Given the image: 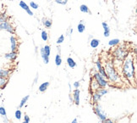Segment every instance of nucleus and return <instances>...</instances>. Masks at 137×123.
Segmentation results:
<instances>
[{"label": "nucleus", "mask_w": 137, "mask_h": 123, "mask_svg": "<svg viewBox=\"0 0 137 123\" xmlns=\"http://www.w3.org/2000/svg\"><path fill=\"white\" fill-rule=\"evenodd\" d=\"M80 10L82 13H85V14H90V13L88 6L85 5V4H81V5L80 6Z\"/></svg>", "instance_id": "obj_22"}, {"label": "nucleus", "mask_w": 137, "mask_h": 123, "mask_svg": "<svg viewBox=\"0 0 137 123\" xmlns=\"http://www.w3.org/2000/svg\"><path fill=\"white\" fill-rule=\"evenodd\" d=\"M22 123H25V121H23V122H22Z\"/></svg>", "instance_id": "obj_43"}, {"label": "nucleus", "mask_w": 137, "mask_h": 123, "mask_svg": "<svg viewBox=\"0 0 137 123\" xmlns=\"http://www.w3.org/2000/svg\"><path fill=\"white\" fill-rule=\"evenodd\" d=\"M93 111H94V113L97 115V116L99 118V120H101V121H103L104 120L108 118V116H107V113L105 112V110H103V107H102L99 104H94L93 105Z\"/></svg>", "instance_id": "obj_4"}, {"label": "nucleus", "mask_w": 137, "mask_h": 123, "mask_svg": "<svg viewBox=\"0 0 137 123\" xmlns=\"http://www.w3.org/2000/svg\"><path fill=\"white\" fill-rule=\"evenodd\" d=\"M64 41V35H61V36H59V38H58L57 43H58V44H61Z\"/></svg>", "instance_id": "obj_34"}, {"label": "nucleus", "mask_w": 137, "mask_h": 123, "mask_svg": "<svg viewBox=\"0 0 137 123\" xmlns=\"http://www.w3.org/2000/svg\"><path fill=\"white\" fill-rule=\"evenodd\" d=\"M41 38L44 42H47L48 40V34L46 31H42L41 33Z\"/></svg>", "instance_id": "obj_27"}, {"label": "nucleus", "mask_w": 137, "mask_h": 123, "mask_svg": "<svg viewBox=\"0 0 137 123\" xmlns=\"http://www.w3.org/2000/svg\"><path fill=\"white\" fill-rule=\"evenodd\" d=\"M73 99L72 100L75 103L76 105H80V89L78 88H75V90L73 91Z\"/></svg>", "instance_id": "obj_9"}, {"label": "nucleus", "mask_w": 137, "mask_h": 123, "mask_svg": "<svg viewBox=\"0 0 137 123\" xmlns=\"http://www.w3.org/2000/svg\"><path fill=\"white\" fill-rule=\"evenodd\" d=\"M0 115H1V116H5V115H7L6 110L4 106H0Z\"/></svg>", "instance_id": "obj_30"}, {"label": "nucleus", "mask_w": 137, "mask_h": 123, "mask_svg": "<svg viewBox=\"0 0 137 123\" xmlns=\"http://www.w3.org/2000/svg\"><path fill=\"white\" fill-rule=\"evenodd\" d=\"M40 54L42 58L43 63L44 64H48L49 63V56L51 54V47L49 45H45L40 49Z\"/></svg>", "instance_id": "obj_5"}, {"label": "nucleus", "mask_w": 137, "mask_h": 123, "mask_svg": "<svg viewBox=\"0 0 137 123\" xmlns=\"http://www.w3.org/2000/svg\"><path fill=\"white\" fill-rule=\"evenodd\" d=\"M98 123H102V122H98Z\"/></svg>", "instance_id": "obj_45"}, {"label": "nucleus", "mask_w": 137, "mask_h": 123, "mask_svg": "<svg viewBox=\"0 0 137 123\" xmlns=\"http://www.w3.org/2000/svg\"><path fill=\"white\" fill-rule=\"evenodd\" d=\"M122 71L124 77L129 81L131 83L134 82L135 78V66H134V59L131 54H129L123 60Z\"/></svg>", "instance_id": "obj_1"}, {"label": "nucleus", "mask_w": 137, "mask_h": 123, "mask_svg": "<svg viewBox=\"0 0 137 123\" xmlns=\"http://www.w3.org/2000/svg\"><path fill=\"white\" fill-rule=\"evenodd\" d=\"M0 30H1V31H5V32H9V33H11V34L15 33V27L13 26V25L11 24L9 20L0 23Z\"/></svg>", "instance_id": "obj_7"}, {"label": "nucleus", "mask_w": 137, "mask_h": 123, "mask_svg": "<svg viewBox=\"0 0 137 123\" xmlns=\"http://www.w3.org/2000/svg\"><path fill=\"white\" fill-rule=\"evenodd\" d=\"M43 25H45L46 28H50L51 26H52V20H49V19H43Z\"/></svg>", "instance_id": "obj_26"}, {"label": "nucleus", "mask_w": 137, "mask_h": 123, "mask_svg": "<svg viewBox=\"0 0 137 123\" xmlns=\"http://www.w3.org/2000/svg\"><path fill=\"white\" fill-rule=\"evenodd\" d=\"M119 43H120V40L118 38L111 39V40L108 42V45L110 46V47H117Z\"/></svg>", "instance_id": "obj_20"}, {"label": "nucleus", "mask_w": 137, "mask_h": 123, "mask_svg": "<svg viewBox=\"0 0 137 123\" xmlns=\"http://www.w3.org/2000/svg\"><path fill=\"white\" fill-rule=\"evenodd\" d=\"M102 99V96L100 95L98 93H97L96 91L93 92L92 94V101L93 104H98Z\"/></svg>", "instance_id": "obj_12"}, {"label": "nucleus", "mask_w": 137, "mask_h": 123, "mask_svg": "<svg viewBox=\"0 0 137 123\" xmlns=\"http://www.w3.org/2000/svg\"><path fill=\"white\" fill-rule=\"evenodd\" d=\"M96 92L98 93V94L103 97V96H104V95H106L107 94H108V90L107 89V87H99L98 89H97Z\"/></svg>", "instance_id": "obj_21"}, {"label": "nucleus", "mask_w": 137, "mask_h": 123, "mask_svg": "<svg viewBox=\"0 0 137 123\" xmlns=\"http://www.w3.org/2000/svg\"><path fill=\"white\" fill-rule=\"evenodd\" d=\"M80 86V82H74V87H75V88H79Z\"/></svg>", "instance_id": "obj_38"}, {"label": "nucleus", "mask_w": 137, "mask_h": 123, "mask_svg": "<svg viewBox=\"0 0 137 123\" xmlns=\"http://www.w3.org/2000/svg\"><path fill=\"white\" fill-rule=\"evenodd\" d=\"M104 69H105L107 77H108L109 82L113 83V84H118V83L121 82V78L119 76V74H118L117 70L113 66V62H107L105 64V66H104Z\"/></svg>", "instance_id": "obj_2"}, {"label": "nucleus", "mask_w": 137, "mask_h": 123, "mask_svg": "<svg viewBox=\"0 0 137 123\" xmlns=\"http://www.w3.org/2000/svg\"><path fill=\"white\" fill-rule=\"evenodd\" d=\"M30 120H31V119H30L29 115H26V114H25V115H24V121H25V123H29V122H30Z\"/></svg>", "instance_id": "obj_35"}, {"label": "nucleus", "mask_w": 137, "mask_h": 123, "mask_svg": "<svg viewBox=\"0 0 137 123\" xmlns=\"http://www.w3.org/2000/svg\"><path fill=\"white\" fill-rule=\"evenodd\" d=\"M71 123H78V120L76 119V118H75L73 120H72V122Z\"/></svg>", "instance_id": "obj_40"}, {"label": "nucleus", "mask_w": 137, "mask_h": 123, "mask_svg": "<svg viewBox=\"0 0 137 123\" xmlns=\"http://www.w3.org/2000/svg\"><path fill=\"white\" fill-rule=\"evenodd\" d=\"M66 62H67V65L69 66V68L73 69V68H75V67H76V62L74 60V59H72L71 57H69L68 59H67Z\"/></svg>", "instance_id": "obj_18"}, {"label": "nucleus", "mask_w": 137, "mask_h": 123, "mask_svg": "<svg viewBox=\"0 0 137 123\" xmlns=\"http://www.w3.org/2000/svg\"><path fill=\"white\" fill-rule=\"evenodd\" d=\"M30 7H31V9H33V10H37V9H38V4H36V2L31 1V3H30Z\"/></svg>", "instance_id": "obj_31"}, {"label": "nucleus", "mask_w": 137, "mask_h": 123, "mask_svg": "<svg viewBox=\"0 0 137 123\" xmlns=\"http://www.w3.org/2000/svg\"><path fill=\"white\" fill-rule=\"evenodd\" d=\"M18 57V52H10L4 54V58L10 61H15Z\"/></svg>", "instance_id": "obj_11"}, {"label": "nucleus", "mask_w": 137, "mask_h": 123, "mask_svg": "<svg viewBox=\"0 0 137 123\" xmlns=\"http://www.w3.org/2000/svg\"><path fill=\"white\" fill-rule=\"evenodd\" d=\"M10 74H11V71L10 69H0V76H1V77L9 79Z\"/></svg>", "instance_id": "obj_14"}, {"label": "nucleus", "mask_w": 137, "mask_h": 123, "mask_svg": "<svg viewBox=\"0 0 137 123\" xmlns=\"http://www.w3.org/2000/svg\"><path fill=\"white\" fill-rule=\"evenodd\" d=\"M9 18L10 17H9L5 13H2L1 11H0V23L7 21V20H9Z\"/></svg>", "instance_id": "obj_25"}, {"label": "nucleus", "mask_w": 137, "mask_h": 123, "mask_svg": "<svg viewBox=\"0 0 137 123\" xmlns=\"http://www.w3.org/2000/svg\"><path fill=\"white\" fill-rule=\"evenodd\" d=\"M102 123H115L114 120H113L112 119H109V118H107L103 120V121H102Z\"/></svg>", "instance_id": "obj_36"}, {"label": "nucleus", "mask_w": 137, "mask_h": 123, "mask_svg": "<svg viewBox=\"0 0 137 123\" xmlns=\"http://www.w3.org/2000/svg\"><path fill=\"white\" fill-rule=\"evenodd\" d=\"M69 91L71 92V85H70V83H69Z\"/></svg>", "instance_id": "obj_42"}, {"label": "nucleus", "mask_w": 137, "mask_h": 123, "mask_svg": "<svg viewBox=\"0 0 137 123\" xmlns=\"http://www.w3.org/2000/svg\"><path fill=\"white\" fill-rule=\"evenodd\" d=\"M93 80L97 84L98 87H107L108 86V80L103 78L98 72H95L93 74Z\"/></svg>", "instance_id": "obj_6"}, {"label": "nucleus", "mask_w": 137, "mask_h": 123, "mask_svg": "<svg viewBox=\"0 0 137 123\" xmlns=\"http://www.w3.org/2000/svg\"><path fill=\"white\" fill-rule=\"evenodd\" d=\"M102 25H103V28L104 30V37H106V38H108L109 36H110V28H109L108 26V24L107 22H103L102 23Z\"/></svg>", "instance_id": "obj_13"}, {"label": "nucleus", "mask_w": 137, "mask_h": 123, "mask_svg": "<svg viewBox=\"0 0 137 123\" xmlns=\"http://www.w3.org/2000/svg\"><path fill=\"white\" fill-rule=\"evenodd\" d=\"M120 1H123V0H120Z\"/></svg>", "instance_id": "obj_44"}, {"label": "nucleus", "mask_w": 137, "mask_h": 123, "mask_svg": "<svg viewBox=\"0 0 137 123\" xmlns=\"http://www.w3.org/2000/svg\"><path fill=\"white\" fill-rule=\"evenodd\" d=\"M37 80H38V74L36 76V78L34 79V84H36V83L37 82Z\"/></svg>", "instance_id": "obj_39"}, {"label": "nucleus", "mask_w": 137, "mask_h": 123, "mask_svg": "<svg viewBox=\"0 0 137 123\" xmlns=\"http://www.w3.org/2000/svg\"><path fill=\"white\" fill-rule=\"evenodd\" d=\"M49 85H50V83L48 82L41 83V84L39 86V87H38L39 92H41V93L46 92V91H47V89L48 88V87H49Z\"/></svg>", "instance_id": "obj_15"}, {"label": "nucleus", "mask_w": 137, "mask_h": 123, "mask_svg": "<svg viewBox=\"0 0 137 123\" xmlns=\"http://www.w3.org/2000/svg\"><path fill=\"white\" fill-rule=\"evenodd\" d=\"M9 79L8 78H4L0 76V89H4L5 87L8 84Z\"/></svg>", "instance_id": "obj_17"}, {"label": "nucleus", "mask_w": 137, "mask_h": 123, "mask_svg": "<svg viewBox=\"0 0 137 123\" xmlns=\"http://www.w3.org/2000/svg\"><path fill=\"white\" fill-rule=\"evenodd\" d=\"M69 0H55V3L59 4H62V5H65V4H68Z\"/></svg>", "instance_id": "obj_33"}, {"label": "nucleus", "mask_w": 137, "mask_h": 123, "mask_svg": "<svg viewBox=\"0 0 137 123\" xmlns=\"http://www.w3.org/2000/svg\"><path fill=\"white\" fill-rule=\"evenodd\" d=\"M77 30H78V32H80V33H83V32H85V25L84 23V20H81V21H80V23H79L78 25H77Z\"/></svg>", "instance_id": "obj_19"}, {"label": "nucleus", "mask_w": 137, "mask_h": 123, "mask_svg": "<svg viewBox=\"0 0 137 123\" xmlns=\"http://www.w3.org/2000/svg\"><path fill=\"white\" fill-rule=\"evenodd\" d=\"M100 75L103 76V78H105L106 80H108V77H107V74H106V71H105V69H104V67H103L102 69H100L98 71H97Z\"/></svg>", "instance_id": "obj_28"}, {"label": "nucleus", "mask_w": 137, "mask_h": 123, "mask_svg": "<svg viewBox=\"0 0 137 123\" xmlns=\"http://www.w3.org/2000/svg\"><path fill=\"white\" fill-rule=\"evenodd\" d=\"M19 4H20V8H22L23 10H25V12H26L27 14H28L29 15H31V16L33 15V12H32L31 10V9H30V7H29L28 5H27V4L25 3V1H22V0H20Z\"/></svg>", "instance_id": "obj_10"}, {"label": "nucleus", "mask_w": 137, "mask_h": 123, "mask_svg": "<svg viewBox=\"0 0 137 123\" xmlns=\"http://www.w3.org/2000/svg\"><path fill=\"white\" fill-rule=\"evenodd\" d=\"M15 118L17 120H20L21 119V117H22V112H21V110H15Z\"/></svg>", "instance_id": "obj_29"}, {"label": "nucleus", "mask_w": 137, "mask_h": 123, "mask_svg": "<svg viewBox=\"0 0 137 123\" xmlns=\"http://www.w3.org/2000/svg\"><path fill=\"white\" fill-rule=\"evenodd\" d=\"M100 44V40L97 38H92L90 41V45L92 48H97Z\"/></svg>", "instance_id": "obj_16"}, {"label": "nucleus", "mask_w": 137, "mask_h": 123, "mask_svg": "<svg viewBox=\"0 0 137 123\" xmlns=\"http://www.w3.org/2000/svg\"><path fill=\"white\" fill-rule=\"evenodd\" d=\"M55 65L57 66H60L62 65V58L60 54H57L56 56H55Z\"/></svg>", "instance_id": "obj_23"}, {"label": "nucleus", "mask_w": 137, "mask_h": 123, "mask_svg": "<svg viewBox=\"0 0 137 123\" xmlns=\"http://www.w3.org/2000/svg\"><path fill=\"white\" fill-rule=\"evenodd\" d=\"M2 119H3L4 123H9V122H10V120H9V118L7 117V115H5V116H2Z\"/></svg>", "instance_id": "obj_37"}, {"label": "nucleus", "mask_w": 137, "mask_h": 123, "mask_svg": "<svg viewBox=\"0 0 137 123\" xmlns=\"http://www.w3.org/2000/svg\"><path fill=\"white\" fill-rule=\"evenodd\" d=\"M29 98H30V95H26V96H25L24 98H23V99H21V101H20V104H19V107H20V108L24 107L25 104L27 103V101H28Z\"/></svg>", "instance_id": "obj_24"}, {"label": "nucleus", "mask_w": 137, "mask_h": 123, "mask_svg": "<svg viewBox=\"0 0 137 123\" xmlns=\"http://www.w3.org/2000/svg\"><path fill=\"white\" fill-rule=\"evenodd\" d=\"M128 55H129V52L124 46H117L115 49L113 51V56L118 61H123Z\"/></svg>", "instance_id": "obj_3"}, {"label": "nucleus", "mask_w": 137, "mask_h": 123, "mask_svg": "<svg viewBox=\"0 0 137 123\" xmlns=\"http://www.w3.org/2000/svg\"><path fill=\"white\" fill-rule=\"evenodd\" d=\"M10 40L11 52H17V51H18V46H19V44H18V40H17V38H16V37L14 36V35H12V36L10 37Z\"/></svg>", "instance_id": "obj_8"}, {"label": "nucleus", "mask_w": 137, "mask_h": 123, "mask_svg": "<svg viewBox=\"0 0 137 123\" xmlns=\"http://www.w3.org/2000/svg\"><path fill=\"white\" fill-rule=\"evenodd\" d=\"M72 32H73V28H70V29H69V33H68L69 36H70V34L72 33Z\"/></svg>", "instance_id": "obj_41"}, {"label": "nucleus", "mask_w": 137, "mask_h": 123, "mask_svg": "<svg viewBox=\"0 0 137 123\" xmlns=\"http://www.w3.org/2000/svg\"><path fill=\"white\" fill-rule=\"evenodd\" d=\"M95 64H96V67H97V71H98L100 69H102L103 67V65H102V62L100 61V60H97V61H96V62H95Z\"/></svg>", "instance_id": "obj_32"}]
</instances>
